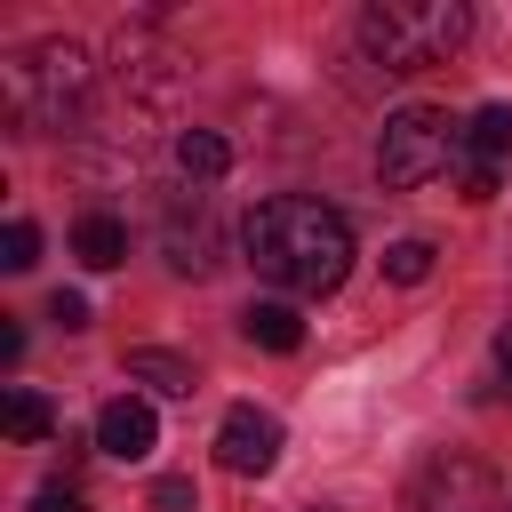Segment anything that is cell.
Instances as JSON below:
<instances>
[{"label": "cell", "instance_id": "obj_1", "mask_svg": "<svg viewBox=\"0 0 512 512\" xmlns=\"http://www.w3.org/2000/svg\"><path fill=\"white\" fill-rule=\"evenodd\" d=\"M240 248H248V264H256L272 288H288V296H328V288H344V272H352V224H344L336 208H320L312 192H272V200H256L248 224H240Z\"/></svg>", "mask_w": 512, "mask_h": 512}, {"label": "cell", "instance_id": "obj_2", "mask_svg": "<svg viewBox=\"0 0 512 512\" xmlns=\"http://www.w3.org/2000/svg\"><path fill=\"white\" fill-rule=\"evenodd\" d=\"M88 88H96V64L72 40H32L0 64V104L16 128H64L88 104Z\"/></svg>", "mask_w": 512, "mask_h": 512}, {"label": "cell", "instance_id": "obj_3", "mask_svg": "<svg viewBox=\"0 0 512 512\" xmlns=\"http://www.w3.org/2000/svg\"><path fill=\"white\" fill-rule=\"evenodd\" d=\"M464 40H472V8H464V0H376V8L360 16V48H368L384 72L448 64Z\"/></svg>", "mask_w": 512, "mask_h": 512}, {"label": "cell", "instance_id": "obj_4", "mask_svg": "<svg viewBox=\"0 0 512 512\" xmlns=\"http://www.w3.org/2000/svg\"><path fill=\"white\" fill-rule=\"evenodd\" d=\"M456 152H464V128H456L440 104H408V112H392L384 136H376V184H384V192H416V184H432L440 168H456Z\"/></svg>", "mask_w": 512, "mask_h": 512}, {"label": "cell", "instance_id": "obj_5", "mask_svg": "<svg viewBox=\"0 0 512 512\" xmlns=\"http://www.w3.org/2000/svg\"><path fill=\"white\" fill-rule=\"evenodd\" d=\"M408 512H504V488H496V472L480 456L448 448L408 480Z\"/></svg>", "mask_w": 512, "mask_h": 512}, {"label": "cell", "instance_id": "obj_6", "mask_svg": "<svg viewBox=\"0 0 512 512\" xmlns=\"http://www.w3.org/2000/svg\"><path fill=\"white\" fill-rule=\"evenodd\" d=\"M216 464L240 472V480H264V472L280 464V416L256 408V400L224 408V424H216Z\"/></svg>", "mask_w": 512, "mask_h": 512}, {"label": "cell", "instance_id": "obj_7", "mask_svg": "<svg viewBox=\"0 0 512 512\" xmlns=\"http://www.w3.org/2000/svg\"><path fill=\"white\" fill-rule=\"evenodd\" d=\"M504 160H512V104H480V112H472V128H464V152H456L464 200H496Z\"/></svg>", "mask_w": 512, "mask_h": 512}, {"label": "cell", "instance_id": "obj_8", "mask_svg": "<svg viewBox=\"0 0 512 512\" xmlns=\"http://www.w3.org/2000/svg\"><path fill=\"white\" fill-rule=\"evenodd\" d=\"M152 440H160V416H152V400L120 392V400H104V408H96V448H104L112 464H136V456H152Z\"/></svg>", "mask_w": 512, "mask_h": 512}, {"label": "cell", "instance_id": "obj_9", "mask_svg": "<svg viewBox=\"0 0 512 512\" xmlns=\"http://www.w3.org/2000/svg\"><path fill=\"white\" fill-rule=\"evenodd\" d=\"M72 256H80L88 272H112V264H128V224H120V216H104V208H88V216L72 224Z\"/></svg>", "mask_w": 512, "mask_h": 512}, {"label": "cell", "instance_id": "obj_10", "mask_svg": "<svg viewBox=\"0 0 512 512\" xmlns=\"http://www.w3.org/2000/svg\"><path fill=\"white\" fill-rule=\"evenodd\" d=\"M128 376L152 384V392H168V400H184V392L200 384V368H192L184 352H160V344H136V352H128Z\"/></svg>", "mask_w": 512, "mask_h": 512}, {"label": "cell", "instance_id": "obj_11", "mask_svg": "<svg viewBox=\"0 0 512 512\" xmlns=\"http://www.w3.org/2000/svg\"><path fill=\"white\" fill-rule=\"evenodd\" d=\"M240 336L264 344V352H296V344H304V320H296V304H272V296H264V304L240 312Z\"/></svg>", "mask_w": 512, "mask_h": 512}, {"label": "cell", "instance_id": "obj_12", "mask_svg": "<svg viewBox=\"0 0 512 512\" xmlns=\"http://www.w3.org/2000/svg\"><path fill=\"white\" fill-rule=\"evenodd\" d=\"M168 264L200 280V272L216 264V224H208V216H192V224H184V208H176V216H168Z\"/></svg>", "mask_w": 512, "mask_h": 512}, {"label": "cell", "instance_id": "obj_13", "mask_svg": "<svg viewBox=\"0 0 512 512\" xmlns=\"http://www.w3.org/2000/svg\"><path fill=\"white\" fill-rule=\"evenodd\" d=\"M176 168H184L192 184H216V176L232 168V144H224L216 128H184V136H176Z\"/></svg>", "mask_w": 512, "mask_h": 512}, {"label": "cell", "instance_id": "obj_14", "mask_svg": "<svg viewBox=\"0 0 512 512\" xmlns=\"http://www.w3.org/2000/svg\"><path fill=\"white\" fill-rule=\"evenodd\" d=\"M0 424H8V440H48V432H56V408H48L40 392H24V384H16V392H8V408H0Z\"/></svg>", "mask_w": 512, "mask_h": 512}, {"label": "cell", "instance_id": "obj_15", "mask_svg": "<svg viewBox=\"0 0 512 512\" xmlns=\"http://www.w3.org/2000/svg\"><path fill=\"white\" fill-rule=\"evenodd\" d=\"M384 280H400V288L432 280V240H392L384 248Z\"/></svg>", "mask_w": 512, "mask_h": 512}, {"label": "cell", "instance_id": "obj_16", "mask_svg": "<svg viewBox=\"0 0 512 512\" xmlns=\"http://www.w3.org/2000/svg\"><path fill=\"white\" fill-rule=\"evenodd\" d=\"M0 264H8V272H32V264H40V232H32L24 216L0 232Z\"/></svg>", "mask_w": 512, "mask_h": 512}, {"label": "cell", "instance_id": "obj_17", "mask_svg": "<svg viewBox=\"0 0 512 512\" xmlns=\"http://www.w3.org/2000/svg\"><path fill=\"white\" fill-rule=\"evenodd\" d=\"M152 512H200V496H192V480H184V472H168V480H152Z\"/></svg>", "mask_w": 512, "mask_h": 512}, {"label": "cell", "instance_id": "obj_18", "mask_svg": "<svg viewBox=\"0 0 512 512\" xmlns=\"http://www.w3.org/2000/svg\"><path fill=\"white\" fill-rule=\"evenodd\" d=\"M32 512H88V496H80L72 480H48V488L32 496Z\"/></svg>", "mask_w": 512, "mask_h": 512}, {"label": "cell", "instance_id": "obj_19", "mask_svg": "<svg viewBox=\"0 0 512 512\" xmlns=\"http://www.w3.org/2000/svg\"><path fill=\"white\" fill-rule=\"evenodd\" d=\"M48 320H56V328H88V296L56 288V296H48Z\"/></svg>", "mask_w": 512, "mask_h": 512}, {"label": "cell", "instance_id": "obj_20", "mask_svg": "<svg viewBox=\"0 0 512 512\" xmlns=\"http://www.w3.org/2000/svg\"><path fill=\"white\" fill-rule=\"evenodd\" d=\"M488 360H496V392H512V328H496V344H488Z\"/></svg>", "mask_w": 512, "mask_h": 512}, {"label": "cell", "instance_id": "obj_21", "mask_svg": "<svg viewBox=\"0 0 512 512\" xmlns=\"http://www.w3.org/2000/svg\"><path fill=\"white\" fill-rule=\"evenodd\" d=\"M504 512H512V504H504Z\"/></svg>", "mask_w": 512, "mask_h": 512}]
</instances>
